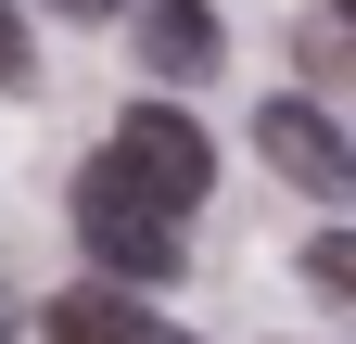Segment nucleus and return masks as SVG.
<instances>
[{
  "label": "nucleus",
  "mask_w": 356,
  "mask_h": 344,
  "mask_svg": "<svg viewBox=\"0 0 356 344\" xmlns=\"http://www.w3.org/2000/svg\"><path fill=\"white\" fill-rule=\"evenodd\" d=\"M102 179H115V191H140L153 217H191V204L216 191V141H204L178 102H127V115H115V141H102Z\"/></svg>",
  "instance_id": "obj_1"
},
{
  "label": "nucleus",
  "mask_w": 356,
  "mask_h": 344,
  "mask_svg": "<svg viewBox=\"0 0 356 344\" xmlns=\"http://www.w3.org/2000/svg\"><path fill=\"white\" fill-rule=\"evenodd\" d=\"M51 13H76V26H89V13H115V0H51Z\"/></svg>",
  "instance_id": "obj_8"
},
{
  "label": "nucleus",
  "mask_w": 356,
  "mask_h": 344,
  "mask_svg": "<svg viewBox=\"0 0 356 344\" xmlns=\"http://www.w3.org/2000/svg\"><path fill=\"white\" fill-rule=\"evenodd\" d=\"M76 242L102 255L115 281H178V255H191V242H178V217H153L140 191H115L102 166L76 179Z\"/></svg>",
  "instance_id": "obj_2"
},
{
  "label": "nucleus",
  "mask_w": 356,
  "mask_h": 344,
  "mask_svg": "<svg viewBox=\"0 0 356 344\" xmlns=\"http://www.w3.org/2000/svg\"><path fill=\"white\" fill-rule=\"evenodd\" d=\"M26 77H38V52H26V26L0 13V90H26Z\"/></svg>",
  "instance_id": "obj_6"
},
{
  "label": "nucleus",
  "mask_w": 356,
  "mask_h": 344,
  "mask_svg": "<svg viewBox=\"0 0 356 344\" xmlns=\"http://www.w3.org/2000/svg\"><path fill=\"white\" fill-rule=\"evenodd\" d=\"M0 344H26V306H13V293H0Z\"/></svg>",
  "instance_id": "obj_7"
},
{
  "label": "nucleus",
  "mask_w": 356,
  "mask_h": 344,
  "mask_svg": "<svg viewBox=\"0 0 356 344\" xmlns=\"http://www.w3.org/2000/svg\"><path fill=\"white\" fill-rule=\"evenodd\" d=\"M51 344H178V331L127 293H51Z\"/></svg>",
  "instance_id": "obj_5"
},
{
  "label": "nucleus",
  "mask_w": 356,
  "mask_h": 344,
  "mask_svg": "<svg viewBox=\"0 0 356 344\" xmlns=\"http://www.w3.org/2000/svg\"><path fill=\"white\" fill-rule=\"evenodd\" d=\"M254 153L280 166L293 191H318V204H343L356 191V153H343V127L305 102V90H280V102H254Z\"/></svg>",
  "instance_id": "obj_3"
},
{
  "label": "nucleus",
  "mask_w": 356,
  "mask_h": 344,
  "mask_svg": "<svg viewBox=\"0 0 356 344\" xmlns=\"http://www.w3.org/2000/svg\"><path fill=\"white\" fill-rule=\"evenodd\" d=\"M140 52H153V77H216V13L204 0H140Z\"/></svg>",
  "instance_id": "obj_4"
},
{
  "label": "nucleus",
  "mask_w": 356,
  "mask_h": 344,
  "mask_svg": "<svg viewBox=\"0 0 356 344\" xmlns=\"http://www.w3.org/2000/svg\"><path fill=\"white\" fill-rule=\"evenodd\" d=\"M331 13H356V0H331Z\"/></svg>",
  "instance_id": "obj_9"
}]
</instances>
